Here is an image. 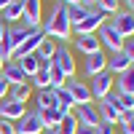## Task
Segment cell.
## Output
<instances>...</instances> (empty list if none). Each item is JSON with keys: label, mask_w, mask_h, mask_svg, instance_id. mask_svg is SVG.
I'll return each instance as SVG.
<instances>
[{"label": "cell", "mask_w": 134, "mask_h": 134, "mask_svg": "<svg viewBox=\"0 0 134 134\" xmlns=\"http://www.w3.org/2000/svg\"><path fill=\"white\" fill-rule=\"evenodd\" d=\"M43 35L51 38L54 43H64V40H72V24H70V16H67V8L62 3H54L48 16L43 19Z\"/></svg>", "instance_id": "1"}, {"label": "cell", "mask_w": 134, "mask_h": 134, "mask_svg": "<svg viewBox=\"0 0 134 134\" xmlns=\"http://www.w3.org/2000/svg\"><path fill=\"white\" fill-rule=\"evenodd\" d=\"M97 38H99V46H105L110 54H118V51H124V35H121V32L110 24V21H105L102 27L97 30Z\"/></svg>", "instance_id": "2"}, {"label": "cell", "mask_w": 134, "mask_h": 134, "mask_svg": "<svg viewBox=\"0 0 134 134\" xmlns=\"http://www.w3.org/2000/svg\"><path fill=\"white\" fill-rule=\"evenodd\" d=\"M107 16L110 14H105L102 8H91V14H88L83 21H78V24H72V30H75V35H97V30L107 21Z\"/></svg>", "instance_id": "3"}, {"label": "cell", "mask_w": 134, "mask_h": 134, "mask_svg": "<svg viewBox=\"0 0 134 134\" xmlns=\"http://www.w3.org/2000/svg\"><path fill=\"white\" fill-rule=\"evenodd\" d=\"M27 35H30V27H24V24H11V27H8L5 40H3V48H5V54H8V59H14L16 48L27 40Z\"/></svg>", "instance_id": "4"}, {"label": "cell", "mask_w": 134, "mask_h": 134, "mask_svg": "<svg viewBox=\"0 0 134 134\" xmlns=\"http://www.w3.org/2000/svg\"><path fill=\"white\" fill-rule=\"evenodd\" d=\"M54 64L64 72V78H75V59L72 51L64 46V43H57V54H54Z\"/></svg>", "instance_id": "5"}, {"label": "cell", "mask_w": 134, "mask_h": 134, "mask_svg": "<svg viewBox=\"0 0 134 134\" xmlns=\"http://www.w3.org/2000/svg\"><path fill=\"white\" fill-rule=\"evenodd\" d=\"M14 126H16V134H43V121L35 110H27Z\"/></svg>", "instance_id": "6"}, {"label": "cell", "mask_w": 134, "mask_h": 134, "mask_svg": "<svg viewBox=\"0 0 134 134\" xmlns=\"http://www.w3.org/2000/svg\"><path fill=\"white\" fill-rule=\"evenodd\" d=\"M67 91H70L75 107L78 105H91V88H88L83 81H78V78H67Z\"/></svg>", "instance_id": "7"}, {"label": "cell", "mask_w": 134, "mask_h": 134, "mask_svg": "<svg viewBox=\"0 0 134 134\" xmlns=\"http://www.w3.org/2000/svg\"><path fill=\"white\" fill-rule=\"evenodd\" d=\"M97 113H99V121H105V124H121V118H124V113L115 107V102L110 99V94L97 102Z\"/></svg>", "instance_id": "8"}, {"label": "cell", "mask_w": 134, "mask_h": 134, "mask_svg": "<svg viewBox=\"0 0 134 134\" xmlns=\"http://www.w3.org/2000/svg\"><path fill=\"white\" fill-rule=\"evenodd\" d=\"M113 83H115V78L110 75L107 70L105 72H99V75H94V83H91V99H105L110 91H113Z\"/></svg>", "instance_id": "9"}, {"label": "cell", "mask_w": 134, "mask_h": 134, "mask_svg": "<svg viewBox=\"0 0 134 134\" xmlns=\"http://www.w3.org/2000/svg\"><path fill=\"white\" fill-rule=\"evenodd\" d=\"M21 21H24V27L35 30L43 24V5L40 0H24V16H21Z\"/></svg>", "instance_id": "10"}, {"label": "cell", "mask_w": 134, "mask_h": 134, "mask_svg": "<svg viewBox=\"0 0 134 134\" xmlns=\"http://www.w3.org/2000/svg\"><path fill=\"white\" fill-rule=\"evenodd\" d=\"M27 113V105L24 102H16V99H11V97H5V99H0V118H5V121H16Z\"/></svg>", "instance_id": "11"}, {"label": "cell", "mask_w": 134, "mask_h": 134, "mask_svg": "<svg viewBox=\"0 0 134 134\" xmlns=\"http://www.w3.org/2000/svg\"><path fill=\"white\" fill-rule=\"evenodd\" d=\"M110 24H113L124 38L134 35V14H131V11H115L113 19H110Z\"/></svg>", "instance_id": "12"}, {"label": "cell", "mask_w": 134, "mask_h": 134, "mask_svg": "<svg viewBox=\"0 0 134 134\" xmlns=\"http://www.w3.org/2000/svg\"><path fill=\"white\" fill-rule=\"evenodd\" d=\"M75 121L78 126H99L102 121H99V113H97V105H78L75 107Z\"/></svg>", "instance_id": "13"}, {"label": "cell", "mask_w": 134, "mask_h": 134, "mask_svg": "<svg viewBox=\"0 0 134 134\" xmlns=\"http://www.w3.org/2000/svg\"><path fill=\"white\" fill-rule=\"evenodd\" d=\"M43 30L40 27H35V30H30V35H27V40L21 43V46L16 48V54H14V59H19V57H24V54H35L38 51V46L43 43Z\"/></svg>", "instance_id": "14"}, {"label": "cell", "mask_w": 134, "mask_h": 134, "mask_svg": "<svg viewBox=\"0 0 134 134\" xmlns=\"http://www.w3.org/2000/svg\"><path fill=\"white\" fill-rule=\"evenodd\" d=\"M35 113H38L40 121H43V129H57L62 121L70 115L67 110H59V107H46V110H35Z\"/></svg>", "instance_id": "15"}, {"label": "cell", "mask_w": 134, "mask_h": 134, "mask_svg": "<svg viewBox=\"0 0 134 134\" xmlns=\"http://www.w3.org/2000/svg\"><path fill=\"white\" fill-rule=\"evenodd\" d=\"M83 70H86L88 78H94V75H99V72H105V70H107V57H105L102 51L88 54V57H86V64H83Z\"/></svg>", "instance_id": "16"}, {"label": "cell", "mask_w": 134, "mask_h": 134, "mask_svg": "<svg viewBox=\"0 0 134 134\" xmlns=\"http://www.w3.org/2000/svg\"><path fill=\"white\" fill-rule=\"evenodd\" d=\"M129 67H134V64L129 62V57H126L124 51H118V54H110V57H107V72L113 75V78H115V75H121V72H126Z\"/></svg>", "instance_id": "17"}, {"label": "cell", "mask_w": 134, "mask_h": 134, "mask_svg": "<svg viewBox=\"0 0 134 134\" xmlns=\"http://www.w3.org/2000/svg\"><path fill=\"white\" fill-rule=\"evenodd\" d=\"M21 16H24V0H11V3L0 11V19H3L5 24H14Z\"/></svg>", "instance_id": "18"}, {"label": "cell", "mask_w": 134, "mask_h": 134, "mask_svg": "<svg viewBox=\"0 0 134 134\" xmlns=\"http://www.w3.org/2000/svg\"><path fill=\"white\" fill-rule=\"evenodd\" d=\"M75 48L81 51V54H97V51H102V46H99V38L97 35H75Z\"/></svg>", "instance_id": "19"}, {"label": "cell", "mask_w": 134, "mask_h": 134, "mask_svg": "<svg viewBox=\"0 0 134 134\" xmlns=\"http://www.w3.org/2000/svg\"><path fill=\"white\" fill-rule=\"evenodd\" d=\"M3 78H5L11 86H16V83H27V75H24V70L19 67V62H16V59L5 62V67H3Z\"/></svg>", "instance_id": "20"}, {"label": "cell", "mask_w": 134, "mask_h": 134, "mask_svg": "<svg viewBox=\"0 0 134 134\" xmlns=\"http://www.w3.org/2000/svg\"><path fill=\"white\" fill-rule=\"evenodd\" d=\"M118 81L113 83L115 86V91L118 94H131L134 97V67H129L126 72H121V75H115Z\"/></svg>", "instance_id": "21"}, {"label": "cell", "mask_w": 134, "mask_h": 134, "mask_svg": "<svg viewBox=\"0 0 134 134\" xmlns=\"http://www.w3.org/2000/svg\"><path fill=\"white\" fill-rule=\"evenodd\" d=\"M38 57H40V67H48L54 62V54H57V43H54L51 38H43V43L38 46Z\"/></svg>", "instance_id": "22"}, {"label": "cell", "mask_w": 134, "mask_h": 134, "mask_svg": "<svg viewBox=\"0 0 134 134\" xmlns=\"http://www.w3.org/2000/svg\"><path fill=\"white\" fill-rule=\"evenodd\" d=\"M16 62H19L21 70H24V75H27V78H32V75L40 70V57H38V54H24V57H19Z\"/></svg>", "instance_id": "23"}, {"label": "cell", "mask_w": 134, "mask_h": 134, "mask_svg": "<svg viewBox=\"0 0 134 134\" xmlns=\"http://www.w3.org/2000/svg\"><path fill=\"white\" fill-rule=\"evenodd\" d=\"M46 107H59L54 88H43V91H38V97H35V110H46Z\"/></svg>", "instance_id": "24"}, {"label": "cell", "mask_w": 134, "mask_h": 134, "mask_svg": "<svg viewBox=\"0 0 134 134\" xmlns=\"http://www.w3.org/2000/svg\"><path fill=\"white\" fill-rule=\"evenodd\" d=\"M67 8V16H70V24H78V21H83L88 14H91V8L83 5V3H75V5H64Z\"/></svg>", "instance_id": "25"}, {"label": "cell", "mask_w": 134, "mask_h": 134, "mask_svg": "<svg viewBox=\"0 0 134 134\" xmlns=\"http://www.w3.org/2000/svg\"><path fill=\"white\" fill-rule=\"evenodd\" d=\"M27 83H32L38 88V91H43V88H51V78H48V67H40V70L32 75V78H27Z\"/></svg>", "instance_id": "26"}, {"label": "cell", "mask_w": 134, "mask_h": 134, "mask_svg": "<svg viewBox=\"0 0 134 134\" xmlns=\"http://www.w3.org/2000/svg\"><path fill=\"white\" fill-rule=\"evenodd\" d=\"M8 94H11V99H16V102H24V105H27V99L32 97V86H30V83H16V86L8 88Z\"/></svg>", "instance_id": "27"}, {"label": "cell", "mask_w": 134, "mask_h": 134, "mask_svg": "<svg viewBox=\"0 0 134 134\" xmlns=\"http://www.w3.org/2000/svg\"><path fill=\"white\" fill-rule=\"evenodd\" d=\"M48 78H51V88H62V86H67V78H64V72L59 70L57 64H48Z\"/></svg>", "instance_id": "28"}, {"label": "cell", "mask_w": 134, "mask_h": 134, "mask_svg": "<svg viewBox=\"0 0 134 134\" xmlns=\"http://www.w3.org/2000/svg\"><path fill=\"white\" fill-rule=\"evenodd\" d=\"M75 131H78V121H75V115L70 113V115L57 126V134H75Z\"/></svg>", "instance_id": "29"}, {"label": "cell", "mask_w": 134, "mask_h": 134, "mask_svg": "<svg viewBox=\"0 0 134 134\" xmlns=\"http://www.w3.org/2000/svg\"><path fill=\"white\" fill-rule=\"evenodd\" d=\"M121 131L134 134V113H124V118H121Z\"/></svg>", "instance_id": "30"}, {"label": "cell", "mask_w": 134, "mask_h": 134, "mask_svg": "<svg viewBox=\"0 0 134 134\" xmlns=\"http://www.w3.org/2000/svg\"><path fill=\"white\" fill-rule=\"evenodd\" d=\"M94 5H97V8H102L105 14H115V11H118V0H97Z\"/></svg>", "instance_id": "31"}, {"label": "cell", "mask_w": 134, "mask_h": 134, "mask_svg": "<svg viewBox=\"0 0 134 134\" xmlns=\"http://www.w3.org/2000/svg\"><path fill=\"white\" fill-rule=\"evenodd\" d=\"M124 54L129 57V62L134 64V38H126L124 40Z\"/></svg>", "instance_id": "32"}, {"label": "cell", "mask_w": 134, "mask_h": 134, "mask_svg": "<svg viewBox=\"0 0 134 134\" xmlns=\"http://www.w3.org/2000/svg\"><path fill=\"white\" fill-rule=\"evenodd\" d=\"M0 134H16V126H14V121H5V118H0Z\"/></svg>", "instance_id": "33"}, {"label": "cell", "mask_w": 134, "mask_h": 134, "mask_svg": "<svg viewBox=\"0 0 134 134\" xmlns=\"http://www.w3.org/2000/svg\"><path fill=\"white\" fill-rule=\"evenodd\" d=\"M8 88H11V83L3 78V72H0V99H5V97H8Z\"/></svg>", "instance_id": "34"}, {"label": "cell", "mask_w": 134, "mask_h": 134, "mask_svg": "<svg viewBox=\"0 0 134 134\" xmlns=\"http://www.w3.org/2000/svg\"><path fill=\"white\" fill-rule=\"evenodd\" d=\"M97 134H115V129H113V124H105L102 121V124L97 126Z\"/></svg>", "instance_id": "35"}, {"label": "cell", "mask_w": 134, "mask_h": 134, "mask_svg": "<svg viewBox=\"0 0 134 134\" xmlns=\"http://www.w3.org/2000/svg\"><path fill=\"white\" fill-rule=\"evenodd\" d=\"M5 62H11V59H8V54H5V48L0 46V72H3V67H5Z\"/></svg>", "instance_id": "36"}, {"label": "cell", "mask_w": 134, "mask_h": 134, "mask_svg": "<svg viewBox=\"0 0 134 134\" xmlns=\"http://www.w3.org/2000/svg\"><path fill=\"white\" fill-rule=\"evenodd\" d=\"M75 134H97V129H94V126H78Z\"/></svg>", "instance_id": "37"}, {"label": "cell", "mask_w": 134, "mask_h": 134, "mask_svg": "<svg viewBox=\"0 0 134 134\" xmlns=\"http://www.w3.org/2000/svg\"><path fill=\"white\" fill-rule=\"evenodd\" d=\"M5 32H8V24L0 19V46H3V40H5Z\"/></svg>", "instance_id": "38"}, {"label": "cell", "mask_w": 134, "mask_h": 134, "mask_svg": "<svg viewBox=\"0 0 134 134\" xmlns=\"http://www.w3.org/2000/svg\"><path fill=\"white\" fill-rule=\"evenodd\" d=\"M54 3H62V5H75V3H81V0H54Z\"/></svg>", "instance_id": "39"}, {"label": "cell", "mask_w": 134, "mask_h": 134, "mask_svg": "<svg viewBox=\"0 0 134 134\" xmlns=\"http://www.w3.org/2000/svg\"><path fill=\"white\" fill-rule=\"evenodd\" d=\"M81 3H83V5H88V8H94V3H97V0H81Z\"/></svg>", "instance_id": "40"}, {"label": "cell", "mask_w": 134, "mask_h": 134, "mask_svg": "<svg viewBox=\"0 0 134 134\" xmlns=\"http://www.w3.org/2000/svg\"><path fill=\"white\" fill-rule=\"evenodd\" d=\"M124 3L129 5V11H131V14H134V0H124Z\"/></svg>", "instance_id": "41"}, {"label": "cell", "mask_w": 134, "mask_h": 134, "mask_svg": "<svg viewBox=\"0 0 134 134\" xmlns=\"http://www.w3.org/2000/svg\"><path fill=\"white\" fill-rule=\"evenodd\" d=\"M8 3H11V0H0V11H3V8H5Z\"/></svg>", "instance_id": "42"}]
</instances>
